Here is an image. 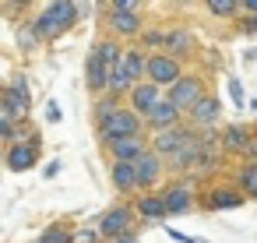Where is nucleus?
I'll return each mask as SVG.
<instances>
[{
	"label": "nucleus",
	"mask_w": 257,
	"mask_h": 243,
	"mask_svg": "<svg viewBox=\"0 0 257 243\" xmlns=\"http://www.w3.org/2000/svg\"><path fill=\"white\" fill-rule=\"evenodd\" d=\"M109 8H116V11H141V0H109Z\"/></svg>",
	"instance_id": "72a5a7b5"
},
{
	"label": "nucleus",
	"mask_w": 257,
	"mask_h": 243,
	"mask_svg": "<svg viewBox=\"0 0 257 243\" xmlns=\"http://www.w3.org/2000/svg\"><path fill=\"white\" fill-rule=\"evenodd\" d=\"M190 138H194V127L183 120V124L169 127V131H155V134H148V145H152V152H155V155L169 159V155H176Z\"/></svg>",
	"instance_id": "1a4fd4ad"
},
{
	"label": "nucleus",
	"mask_w": 257,
	"mask_h": 243,
	"mask_svg": "<svg viewBox=\"0 0 257 243\" xmlns=\"http://www.w3.org/2000/svg\"><path fill=\"white\" fill-rule=\"evenodd\" d=\"M166 53L176 57V60L190 57V53H194V36H190L187 29H169V32H166Z\"/></svg>",
	"instance_id": "5701e85b"
},
{
	"label": "nucleus",
	"mask_w": 257,
	"mask_h": 243,
	"mask_svg": "<svg viewBox=\"0 0 257 243\" xmlns=\"http://www.w3.org/2000/svg\"><path fill=\"white\" fill-rule=\"evenodd\" d=\"M0 113H8L15 124H25L29 113H32V99L22 95V92H15L11 85H4V88H0Z\"/></svg>",
	"instance_id": "f3484780"
},
{
	"label": "nucleus",
	"mask_w": 257,
	"mask_h": 243,
	"mask_svg": "<svg viewBox=\"0 0 257 243\" xmlns=\"http://www.w3.org/2000/svg\"><path fill=\"white\" fill-rule=\"evenodd\" d=\"M176 124H183V109H176L173 102H169V95L145 116V131L148 134H155V131H169V127H176Z\"/></svg>",
	"instance_id": "dca6fc26"
},
{
	"label": "nucleus",
	"mask_w": 257,
	"mask_h": 243,
	"mask_svg": "<svg viewBox=\"0 0 257 243\" xmlns=\"http://www.w3.org/2000/svg\"><path fill=\"white\" fill-rule=\"evenodd\" d=\"M131 134H145V120L131 109V106H120L102 127H95V138H99V145H106V141H116V138H131Z\"/></svg>",
	"instance_id": "39448f33"
},
{
	"label": "nucleus",
	"mask_w": 257,
	"mask_h": 243,
	"mask_svg": "<svg viewBox=\"0 0 257 243\" xmlns=\"http://www.w3.org/2000/svg\"><path fill=\"white\" fill-rule=\"evenodd\" d=\"M239 11H246V15H257V0H239Z\"/></svg>",
	"instance_id": "4c0bfd02"
},
{
	"label": "nucleus",
	"mask_w": 257,
	"mask_h": 243,
	"mask_svg": "<svg viewBox=\"0 0 257 243\" xmlns=\"http://www.w3.org/2000/svg\"><path fill=\"white\" fill-rule=\"evenodd\" d=\"M106 243H141L138 232H127V236H116V239H106Z\"/></svg>",
	"instance_id": "e433bc0d"
},
{
	"label": "nucleus",
	"mask_w": 257,
	"mask_h": 243,
	"mask_svg": "<svg viewBox=\"0 0 257 243\" xmlns=\"http://www.w3.org/2000/svg\"><path fill=\"white\" fill-rule=\"evenodd\" d=\"M74 243H106V239H102L99 225H92V229H74Z\"/></svg>",
	"instance_id": "7c9ffc66"
},
{
	"label": "nucleus",
	"mask_w": 257,
	"mask_h": 243,
	"mask_svg": "<svg viewBox=\"0 0 257 243\" xmlns=\"http://www.w3.org/2000/svg\"><path fill=\"white\" fill-rule=\"evenodd\" d=\"M74 22H78V4H74V0H53V4L32 22V29L39 32L43 43H53V39H60Z\"/></svg>",
	"instance_id": "f03ea898"
},
{
	"label": "nucleus",
	"mask_w": 257,
	"mask_h": 243,
	"mask_svg": "<svg viewBox=\"0 0 257 243\" xmlns=\"http://www.w3.org/2000/svg\"><path fill=\"white\" fill-rule=\"evenodd\" d=\"M232 183L239 187V194L246 201H253L257 197V162H243L239 159V166L232 169Z\"/></svg>",
	"instance_id": "4be33fe9"
},
{
	"label": "nucleus",
	"mask_w": 257,
	"mask_h": 243,
	"mask_svg": "<svg viewBox=\"0 0 257 243\" xmlns=\"http://www.w3.org/2000/svg\"><path fill=\"white\" fill-rule=\"evenodd\" d=\"M253 22H257V15H253Z\"/></svg>",
	"instance_id": "ea45409f"
},
{
	"label": "nucleus",
	"mask_w": 257,
	"mask_h": 243,
	"mask_svg": "<svg viewBox=\"0 0 257 243\" xmlns=\"http://www.w3.org/2000/svg\"><path fill=\"white\" fill-rule=\"evenodd\" d=\"M250 131H253V127H246V124H229V127H222V131H218L222 152H225V155H239L243 145H246V138H250Z\"/></svg>",
	"instance_id": "aec40b11"
},
{
	"label": "nucleus",
	"mask_w": 257,
	"mask_h": 243,
	"mask_svg": "<svg viewBox=\"0 0 257 243\" xmlns=\"http://www.w3.org/2000/svg\"><path fill=\"white\" fill-rule=\"evenodd\" d=\"M148 148H152V145H148V131H145V134H131V138H116V141H106V145H102V152H106L109 162H134V159H141Z\"/></svg>",
	"instance_id": "9b49d317"
},
{
	"label": "nucleus",
	"mask_w": 257,
	"mask_h": 243,
	"mask_svg": "<svg viewBox=\"0 0 257 243\" xmlns=\"http://www.w3.org/2000/svg\"><path fill=\"white\" fill-rule=\"evenodd\" d=\"M166 95H169V102L176 106V109H183V116H187V109L190 106H197L201 102V95H208V88H204V81H201V74H180V81L173 85V88H166Z\"/></svg>",
	"instance_id": "0eeeda50"
},
{
	"label": "nucleus",
	"mask_w": 257,
	"mask_h": 243,
	"mask_svg": "<svg viewBox=\"0 0 257 243\" xmlns=\"http://www.w3.org/2000/svg\"><path fill=\"white\" fill-rule=\"evenodd\" d=\"M180 74H183V60L169 57L166 50L148 53V81H155L159 88H173L180 81Z\"/></svg>",
	"instance_id": "6e6552de"
},
{
	"label": "nucleus",
	"mask_w": 257,
	"mask_h": 243,
	"mask_svg": "<svg viewBox=\"0 0 257 243\" xmlns=\"http://www.w3.org/2000/svg\"><path fill=\"white\" fill-rule=\"evenodd\" d=\"M123 106V99L120 95H113V92H102V95H95V102H92V120H95V127H102L116 109Z\"/></svg>",
	"instance_id": "b1692460"
},
{
	"label": "nucleus",
	"mask_w": 257,
	"mask_h": 243,
	"mask_svg": "<svg viewBox=\"0 0 257 243\" xmlns=\"http://www.w3.org/2000/svg\"><path fill=\"white\" fill-rule=\"evenodd\" d=\"M106 81H109V67H106V60L99 57V50L92 46V50H88V60H85V85H88L92 95H102V92H106Z\"/></svg>",
	"instance_id": "a211bd4d"
},
{
	"label": "nucleus",
	"mask_w": 257,
	"mask_h": 243,
	"mask_svg": "<svg viewBox=\"0 0 257 243\" xmlns=\"http://www.w3.org/2000/svg\"><path fill=\"white\" fill-rule=\"evenodd\" d=\"M138 50H145V53H159V50H166V32L162 29H141V36H138Z\"/></svg>",
	"instance_id": "bb28decb"
},
{
	"label": "nucleus",
	"mask_w": 257,
	"mask_h": 243,
	"mask_svg": "<svg viewBox=\"0 0 257 243\" xmlns=\"http://www.w3.org/2000/svg\"><path fill=\"white\" fill-rule=\"evenodd\" d=\"M131 204H134L138 222H145V225H159V222L169 218V215H166V204H162V197H159V190H141V194L131 197Z\"/></svg>",
	"instance_id": "4468645a"
},
{
	"label": "nucleus",
	"mask_w": 257,
	"mask_h": 243,
	"mask_svg": "<svg viewBox=\"0 0 257 243\" xmlns=\"http://www.w3.org/2000/svg\"><path fill=\"white\" fill-rule=\"evenodd\" d=\"M194 131H208V127H218V120H222V99L218 95H201V102L197 106H190L187 109V116H183Z\"/></svg>",
	"instance_id": "ddd939ff"
},
{
	"label": "nucleus",
	"mask_w": 257,
	"mask_h": 243,
	"mask_svg": "<svg viewBox=\"0 0 257 243\" xmlns=\"http://www.w3.org/2000/svg\"><path fill=\"white\" fill-rule=\"evenodd\" d=\"M95 50H99V57L106 60V67H109V71L123 60V43H120V39H113V36H102V39L95 43Z\"/></svg>",
	"instance_id": "a878e982"
},
{
	"label": "nucleus",
	"mask_w": 257,
	"mask_h": 243,
	"mask_svg": "<svg viewBox=\"0 0 257 243\" xmlns=\"http://www.w3.org/2000/svg\"><path fill=\"white\" fill-rule=\"evenodd\" d=\"M39 43H43V39H39V32H36L32 25H22V29H18V46H22L25 53H32Z\"/></svg>",
	"instance_id": "c756f323"
},
{
	"label": "nucleus",
	"mask_w": 257,
	"mask_h": 243,
	"mask_svg": "<svg viewBox=\"0 0 257 243\" xmlns=\"http://www.w3.org/2000/svg\"><path fill=\"white\" fill-rule=\"evenodd\" d=\"M162 99H166V88H159L155 81H148V78H145V81H138V85L127 92L123 106H131V109H134V113L145 120V116H148V113H152V109L162 102Z\"/></svg>",
	"instance_id": "9d476101"
},
{
	"label": "nucleus",
	"mask_w": 257,
	"mask_h": 243,
	"mask_svg": "<svg viewBox=\"0 0 257 243\" xmlns=\"http://www.w3.org/2000/svg\"><path fill=\"white\" fill-rule=\"evenodd\" d=\"M106 25H109L113 39H138L141 29H145V22H141L138 11H116V8H109V22Z\"/></svg>",
	"instance_id": "2eb2a0df"
},
{
	"label": "nucleus",
	"mask_w": 257,
	"mask_h": 243,
	"mask_svg": "<svg viewBox=\"0 0 257 243\" xmlns=\"http://www.w3.org/2000/svg\"><path fill=\"white\" fill-rule=\"evenodd\" d=\"M204 8H208V15H215L222 22H232L239 11V0H204Z\"/></svg>",
	"instance_id": "cd10ccee"
},
{
	"label": "nucleus",
	"mask_w": 257,
	"mask_h": 243,
	"mask_svg": "<svg viewBox=\"0 0 257 243\" xmlns=\"http://www.w3.org/2000/svg\"><path fill=\"white\" fill-rule=\"evenodd\" d=\"M29 4H32V0H4V8H8L11 15H22V11H25Z\"/></svg>",
	"instance_id": "f704fd0d"
},
{
	"label": "nucleus",
	"mask_w": 257,
	"mask_h": 243,
	"mask_svg": "<svg viewBox=\"0 0 257 243\" xmlns=\"http://www.w3.org/2000/svg\"><path fill=\"white\" fill-rule=\"evenodd\" d=\"M239 159H243V162H257V127L250 131V138H246V145H243Z\"/></svg>",
	"instance_id": "2f4dec72"
},
{
	"label": "nucleus",
	"mask_w": 257,
	"mask_h": 243,
	"mask_svg": "<svg viewBox=\"0 0 257 243\" xmlns=\"http://www.w3.org/2000/svg\"><path fill=\"white\" fill-rule=\"evenodd\" d=\"M229 95H232V102H236V106H243V88H239V81H232V85H229Z\"/></svg>",
	"instance_id": "c9c22d12"
},
{
	"label": "nucleus",
	"mask_w": 257,
	"mask_h": 243,
	"mask_svg": "<svg viewBox=\"0 0 257 243\" xmlns=\"http://www.w3.org/2000/svg\"><path fill=\"white\" fill-rule=\"evenodd\" d=\"M11 88H15V92H22V95H29V99H32V85H29V81H25V74H15V78H11Z\"/></svg>",
	"instance_id": "473e14b6"
},
{
	"label": "nucleus",
	"mask_w": 257,
	"mask_h": 243,
	"mask_svg": "<svg viewBox=\"0 0 257 243\" xmlns=\"http://www.w3.org/2000/svg\"><path fill=\"white\" fill-rule=\"evenodd\" d=\"M166 159L162 155H155L152 148L141 155V159H134V176H138V194L141 190H159L162 183H166Z\"/></svg>",
	"instance_id": "423d86ee"
},
{
	"label": "nucleus",
	"mask_w": 257,
	"mask_h": 243,
	"mask_svg": "<svg viewBox=\"0 0 257 243\" xmlns=\"http://www.w3.org/2000/svg\"><path fill=\"white\" fill-rule=\"evenodd\" d=\"M36 243H74V225L64 222V218H60V222H50Z\"/></svg>",
	"instance_id": "393cba45"
},
{
	"label": "nucleus",
	"mask_w": 257,
	"mask_h": 243,
	"mask_svg": "<svg viewBox=\"0 0 257 243\" xmlns=\"http://www.w3.org/2000/svg\"><path fill=\"white\" fill-rule=\"evenodd\" d=\"M159 197L166 204V215H190L197 211V197H201V180L194 173L187 176H173L159 187Z\"/></svg>",
	"instance_id": "f257e3e1"
},
{
	"label": "nucleus",
	"mask_w": 257,
	"mask_h": 243,
	"mask_svg": "<svg viewBox=\"0 0 257 243\" xmlns=\"http://www.w3.org/2000/svg\"><path fill=\"white\" fill-rule=\"evenodd\" d=\"M109 183L120 197H134L138 194V176H134V162H109Z\"/></svg>",
	"instance_id": "6ab92c4d"
},
{
	"label": "nucleus",
	"mask_w": 257,
	"mask_h": 243,
	"mask_svg": "<svg viewBox=\"0 0 257 243\" xmlns=\"http://www.w3.org/2000/svg\"><path fill=\"white\" fill-rule=\"evenodd\" d=\"M243 204H246V197L239 194V187L232 180L215 176V180L201 183V197H197L201 211H232V208H243Z\"/></svg>",
	"instance_id": "7ed1b4c3"
},
{
	"label": "nucleus",
	"mask_w": 257,
	"mask_h": 243,
	"mask_svg": "<svg viewBox=\"0 0 257 243\" xmlns=\"http://www.w3.org/2000/svg\"><path fill=\"white\" fill-rule=\"evenodd\" d=\"M99 232H102V239H116V236H127V232H138V215H134V204H131V197H120V201H113L102 215H99Z\"/></svg>",
	"instance_id": "20e7f679"
},
{
	"label": "nucleus",
	"mask_w": 257,
	"mask_h": 243,
	"mask_svg": "<svg viewBox=\"0 0 257 243\" xmlns=\"http://www.w3.org/2000/svg\"><path fill=\"white\" fill-rule=\"evenodd\" d=\"M11 141H18V124L8 116V113H0V145H11Z\"/></svg>",
	"instance_id": "c85d7f7f"
},
{
	"label": "nucleus",
	"mask_w": 257,
	"mask_h": 243,
	"mask_svg": "<svg viewBox=\"0 0 257 243\" xmlns=\"http://www.w3.org/2000/svg\"><path fill=\"white\" fill-rule=\"evenodd\" d=\"M46 116H50V120H53V124H57V120H60V109H57V102H50V113H46Z\"/></svg>",
	"instance_id": "58836bf2"
},
{
	"label": "nucleus",
	"mask_w": 257,
	"mask_h": 243,
	"mask_svg": "<svg viewBox=\"0 0 257 243\" xmlns=\"http://www.w3.org/2000/svg\"><path fill=\"white\" fill-rule=\"evenodd\" d=\"M120 67H123V71H127V78L138 85V81H145V78H148V53H145V50H138V46H134V50H127V46H123V60H120Z\"/></svg>",
	"instance_id": "412c9836"
},
{
	"label": "nucleus",
	"mask_w": 257,
	"mask_h": 243,
	"mask_svg": "<svg viewBox=\"0 0 257 243\" xmlns=\"http://www.w3.org/2000/svg\"><path fill=\"white\" fill-rule=\"evenodd\" d=\"M39 138H29V141H11L8 148H4V166L11 169V173H25V169H32L36 162H39Z\"/></svg>",
	"instance_id": "f8f14e48"
}]
</instances>
